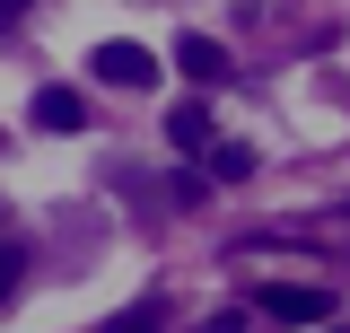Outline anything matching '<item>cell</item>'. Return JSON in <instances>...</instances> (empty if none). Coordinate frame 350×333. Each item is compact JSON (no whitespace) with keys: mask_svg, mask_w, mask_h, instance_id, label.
<instances>
[{"mask_svg":"<svg viewBox=\"0 0 350 333\" xmlns=\"http://www.w3.org/2000/svg\"><path fill=\"white\" fill-rule=\"evenodd\" d=\"M167 140H175V149H184V158H202V149H211V140H219V114H211V106H202V97H184V106H175V114H167Z\"/></svg>","mask_w":350,"mask_h":333,"instance_id":"3957f363","label":"cell"},{"mask_svg":"<svg viewBox=\"0 0 350 333\" xmlns=\"http://www.w3.org/2000/svg\"><path fill=\"white\" fill-rule=\"evenodd\" d=\"M105 333H167V307H158V298H140V307H123Z\"/></svg>","mask_w":350,"mask_h":333,"instance_id":"52a82bcc","label":"cell"},{"mask_svg":"<svg viewBox=\"0 0 350 333\" xmlns=\"http://www.w3.org/2000/svg\"><path fill=\"white\" fill-rule=\"evenodd\" d=\"M254 307L271 316V325H324V316H333V298H324V290H306V281H262Z\"/></svg>","mask_w":350,"mask_h":333,"instance_id":"7a4b0ae2","label":"cell"},{"mask_svg":"<svg viewBox=\"0 0 350 333\" xmlns=\"http://www.w3.org/2000/svg\"><path fill=\"white\" fill-rule=\"evenodd\" d=\"M202 158H211V184H245V175H254V149H245V140H211Z\"/></svg>","mask_w":350,"mask_h":333,"instance_id":"8992f818","label":"cell"},{"mask_svg":"<svg viewBox=\"0 0 350 333\" xmlns=\"http://www.w3.org/2000/svg\"><path fill=\"white\" fill-rule=\"evenodd\" d=\"M18 9H27V0H0V27H9V18H18Z\"/></svg>","mask_w":350,"mask_h":333,"instance_id":"30bf717a","label":"cell"},{"mask_svg":"<svg viewBox=\"0 0 350 333\" xmlns=\"http://www.w3.org/2000/svg\"><path fill=\"white\" fill-rule=\"evenodd\" d=\"M18 281H27V246H0V298L18 290Z\"/></svg>","mask_w":350,"mask_h":333,"instance_id":"ba28073f","label":"cell"},{"mask_svg":"<svg viewBox=\"0 0 350 333\" xmlns=\"http://www.w3.org/2000/svg\"><path fill=\"white\" fill-rule=\"evenodd\" d=\"M36 123L53 140H70V132H88V97L79 88H36Z\"/></svg>","mask_w":350,"mask_h":333,"instance_id":"277c9868","label":"cell"},{"mask_svg":"<svg viewBox=\"0 0 350 333\" xmlns=\"http://www.w3.org/2000/svg\"><path fill=\"white\" fill-rule=\"evenodd\" d=\"M333 333H350V325H333Z\"/></svg>","mask_w":350,"mask_h":333,"instance_id":"8fae6325","label":"cell"},{"mask_svg":"<svg viewBox=\"0 0 350 333\" xmlns=\"http://www.w3.org/2000/svg\"><path fill=\"white\" fill-rule=\"evenodd\" d=\"M175 62H184V79H202V88L228 79V44H219V36H184V44H175Z\"/></svg>","mask_w":350,"mask_h":333,"instance_id":"5b68a950","label":"cell"},{"mask_svg":"<svg viewBox=\"0 0 350 333\" xmlns=\"http://www.w3.org/2000/svg\"><path fill=\"white\" fill-rule=\"evenodd\" d=\"M211 333H245V316H237V307H228V316H211Z\"/></svg>","mask_w":350,"mask_h":333,"instance_id":"9c48e42d","label":"cell"},{"mask_svg":"<svg viewBox=\"0 0 350 333\" xmlns=\"http://www.w3.org/2000/svg\"><path fill=\"white\" fill-rule=\"evenodd\" d=\"M88 71H96L105 88H131V97H140V88H158V53L131 44V36H105L96 53H88Z\"/></svg>","mask_w":350,"mask_h":333,"instance_id":"6da1fadb","label":"cell"}]
</instances>
